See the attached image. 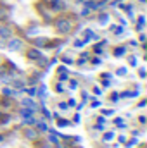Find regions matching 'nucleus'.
I'll return each instance as SVG.
<instances>
[{
  "label": "nucleus",
  "mask_w": 147,
  "mask_h": 148,
  "mask_svg": "<svg viewBox=\"0 0 147 148\" xmlns=\"http://www.w3.org/2000/svg\"><path fill=\"white\" fill-rule=\"evenodd\" d=\"M23 47V41L21 40H10L9 41V48L10 50H17V48H21Z\"/></svg>",
  "instance_id": "1"
},
{
  "label": "nucleus",
  "mask_w": 147,
  "mask_h": 148,
  "mask_svg": "<svg viewBox=\"0 0 147 148\" xmlns=\"http://www.w3.org/2000/svg\"><path fill=\"white\" fill-rule=\"evenodd\" d=\"M61 31H69V28H71V24L68 23V21H59V26H57Z\"/></svg>",
  "instance_id": "2"
},
{
  "label": "nucleus",
  "mask_w": 147,
  "mask_h": 148,
  "mask_svg": "<svg viewBox=\"0 0 147 148\" xmlns=\"http://www.w3.org/2000/svg\"><path fill=\"white\" fill-rule=\"evenodd\" d=\"M0 35H2V38H9V35H10V31H9L7 28H2V29H0Z\"/></svg>",
  "instance_id": "3"
},
{
  "label": "nucleus",
  "mask_w": 147,
  "mask_h": 148,
  "mask_svg": "<svg viewBox=\"0 0 147 148\" xmlns=\"http://www.w3.org/2000/svg\"><path fill=\"white\" fill-rule=\"evenodd\" d=\"M28 55H30L31 59H35V57H40V52H37V50H31V52H30Z\"/></svg>",
  "instance_id": "4"
},
{
  "label": "nucleus",
  "mask_w": 147,
  "mask_h": 148,
  "mask_svg": "<svg viewBox=\"0 0 147 148\" xmlns=\"http://www.w3.org/2000/svg\"><path fill=\"white\" fill-rule=\"evenodd\" d=\"M21 115H23V117H30V115H31V110L24 109V110H21Z\"/></svg>",
  "instance_id": "5"
},
{
  "label": "nucleus",
  "mask_w": 147,
  "mask_h": 148,
  "mask_svg": "<svg viewBox=\"0 0 147 148\" xmlns=\"http://www.w3.org/2000/svg\"><path fill=\"white\" fill-rule=\"evenodd\" d=\"M23 103H24V105H28V107H33V109H35L33 102H31V100H28V98H26V100H23Z\"/></svg>",
  "instance_id": "6"
},
{
  "label": "nucleus",
  "mask_w": 147,
  "mask_h": 148,
  "mask_svg": "<svg viewBox=\"0 0 147 148\" xmlns=\"http://www.w3.org/2000/svg\"><path fill=\"white\" fill-rule=\"evenodd\" d=\"M26 136H28V138H35V136H37V133L30 129V131H26Z\"/></svg>",
  "instance_id": "7"
},
{
  "label": "nucleus",
  "mask_w": 147,
  "mask_h": 148,
  "mask_svg": "<svg viewBox=\"0 0 147 148\" xmlns=\"http://www.w3.org/2000/svg\"><path fill=\"white\" fill-rule=\"evenodd\" d=\"M123 53H125V48H118L116 50V55H123Z\"/></svg>",
  "instance_id": "8"
},
{
  "label": "nucleus",
  "mask_w": 147,
  "mask_h": 148,
  "mask_svg": "<svg viewBox=\"0 0 147 148\" xmlns=\"http://www.w3.org/2000/svg\"><path fill=\"white\" fill-rule=\"evenodd\" d=\"M38 127H40V129H42V131H45V129H47V127H45V124H43V122H38Z\"/></svg>",
  "instance_id": "9"
}]
</instances>
